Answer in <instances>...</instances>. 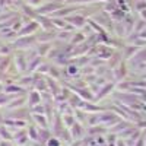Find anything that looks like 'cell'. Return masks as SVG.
I'll return each instance as SVG.
<instances>
[{
	"instance_id": "1",
	"label": "cell",
	"mask_w": 146,
	"mask_h": 146,
	"mask_svg": "<svg viewBox=\"0 0 146 146\" xmlns=\"http://www.w3.org/2000/svg\"><path fill=\"white\" fill-rule=\"evenodd\" d=\"M6 118H13V120H27L31 121V110L28 105L21 107L16 110H10V111H5Z\"/></svg>"
},
{
	"instance_id": "2",
	"label": "cell",
	"mask_w": 146,
	"mask_h": 146,
	"mask_svg": "<svg viewBox=\"0 0 146 146\" xmlns=\"http://www.w3.org/2000/svg\"><path fill=\"white\" fill-rule=\"evenodd\" d=\"M13 64L16 66L18 72L21 73V75H25V73H28V60H27V54L23 53H16L13 56Z\"/></svg>"
},
{
	"instance_id": "3",
	"label": "cell",
	"mask_w": 146,
	"mask_h": 146,
	"mask_svg": "<svg viewBox=\"0 0 146 146\" xmlns=\"http://www.w3.org/2000/svg\"><path fill=\"white\" fill-rule=\"evenodd\" d=\"M66 129L64 123H63V118H62V114H60L57 110H56V114H54V118L51 121V124H50V130L54 136H58L60 133H62L63 130Z\"/></svg>"
},
{
	"instance_id": "4",
	"label": "cell",
	"mask_w": 146,
	"mask_h": 146,
	"mask_svg": "<svg viewBox=\"0 0 146 146\" xmlns=\"http://www.w3.org/2000/svg\"><path fill=\"white\" fill-rule=\"evenodd\" d=\"M13 143H15V146H27L29 143V136H28L27 127L19 129L13 133Z\"/></svg>"
},
{
	"instance_id": "5",
	"label": "cell",
	"mask_w": 146,
	"mask_h": 146,
	"mask_svg": "<svg viewBox=\"0 0 146 146\" xmlns=\"http://www.w3.org/2000/svg\"><path fill=\"white\" fill-rule=\"evenodd\" d=\"M69 130H70V135H72L73 140H82L85 136H86V126H83L82 123H79V121H76Z\"/></svg>"
},
{
	"instance_id": "6",
	"label": "cell",
	"mask_w": 146,
	"mask_h": 146,
	"mask_svg": "<svg viewBox=\"0 0 146 146\" xmlns=\"http://www.w3.org/2000/svg\"><path fill=\"white\" fill-rule=\"evenodd\" d=\"M42 102V96H41V92L38 91H35V89H31L28 94H27V105L29 108L35 107V105H38Z\"/></svg>"
},
{
	"instance_id": "7",
	"label": "cell",
	"mask_w": 146,
	"mask_h": 146,
	"mask_svg": "<svg viewBox=\"0 0 146 146\" xmlns=\"http://www.w3.org/2000/svg\"><path fill=\"white\" fill-rule=\"evenodd\" d=\"M114 86H115V83H114V82H107L104 86H101V89L98 91V94L95 95L94 102H100V101H102L108 94H111V91L114 89Z\"/></svg>"
},
{
	"instance_id": "8",
	"label": "cell",
	"mask_w": 146,
	"mask_h": 146,
	"mask_svg": "<svg viewBox=\"0 0 146 146\" xmlns=\"http://www.w3.org/2000/svg\"><path fill=\"white\" fill-rule=\"evenodd\" d=\"M107 133H108V129H107L104 124H100V123L86 127V135H88V136H92V137L101 136V135H107Z\"/></svg>"
},
{
	"instance_id": "9",
	"label": "cell",
	"mask_w": 146,
	"mask_h": 146,
	"mask_svg": "<svg viewBox=\"0 0 146 146\" xmlns=\"http://www.w3.org/2000/svg\"><path fill=\"white\" fill-rule=\"evenodd\" d=\"M25 105H27V95H19V96H16L15 100H12L3 110L5 111H10V110H16V108L25 107Z\"/></svg>"
},
{
	"instance_id": "10",
	"label": "cell",
	"mask_w": 146,
	"mask_h": 146,
	"mask_svg": "<svg viewBox=\"0 0 146 146\" xmlns=\"http://www.w3.org/2000/svg\"><path fill=\"white\" fill-rule=\"evenodd\" d=\"M31 121L40 129H50V123H48L45 114H31Z\"/></svg>"
},
{
	"instance_id": "11",
	"label": "cell",
	"mask_w": 146,
	"mask_h": 146,
	"mask_svg": "<svg viewBox=\"0 0 146 146\" xmlns=\"http://www.w3.org/2000/svg\"><path fill=\"white\" fill-rule=\"evenodd\" d=\"M73 115H75L76 121H79V123H82L83 126L88 127V115H89L88 111H85V110H82V108H75Z\"/></svg>"
},
{
	"instance_id": "12",
	"label": "cell",
	"mask_w": 146,
	"mask_h": 146,
	"mask_svg": "<svg viewBox=\"0 0 146 146\" xmlns=\"http://www.w3.org/2000/svg\"><path fill=\"white\" fill-rule=\"evenodd\" d=\"M127 73H129V70H127L126 63H120L118 67L115 70H113V76H114L115 80H123L127 76Z\"/></svg>"
},
{
	"instance_id": "13",
	"label": "cell",
	"mask_w": 146,
	"mask_h": 146,
	"mask_svg": "<svg viewBox=\"0 0 146 146\" xmlns=\"http://www.w3.org/2000/svg\"><path fill=\"white\" fill-rule=\"evenodd\" d=\"M130 126H131V123H129V121H123V120H120L118 123H115L113 127H110V129H108V131H110V133H114V135H118L120 131H123V130L129 129Z\"/></svg>"
},
{
	"instance_id": "14",
	"label": "cell",
	"mask_w": 146,
	"mask_h": 146,
	"mask_svg": "<svg viewBox=\"0 0 146 146\" xmlns=\"http://www.w3.org/2000/svg\"><path fill=\"white\" fill-rule=\"evenodd\" d=\"M34 42H35V38H22V40L15 41L10 47L12 48H31Z\"/></svg>"
},
{
	"instance_id": "15",
	"label": "cell",
	"mask_w": 146,
	"mask_h": 146,
	"mask_svg": "<svg viewBox=\"0 0 146 146\" xmlns=\"http://www.w3.org/2000/svg\"><path fill=\"white\" fill-rule=\"evenodd\" d=\"M67 102H69V105H70L72 108H82L83 104H85V100H82L78 94L73 92V94L70 95V98L67 100Z\"/></svg>"
},
{
	"instance_id": "16",
	"label": "cell",
	"mask_w": 146,
	"mask_h": 146,
	"mask_svg": "<svg viewBox=\"0 0 146 146\" xmlns=\"http://www.w3.org/2000/svg\"><path fill=\"white\" fill-rule=\"evenodd\" d=\"M0 140H12L13 142V131L6 124H0Z\"/></svg>"
},
{
	"instance_id": "17",
	"label": "cell",
	"mask_w": 146,
	"mask_h": 146,
	"mask_svg": "<svg viewBox=\"0 0 146 146\" xmlns=\"http://www.w3.org/2000/svg\"><path fill=\"white\" fill-rule=\"evenodd\" d=\"M53 136V133H51V130L50 129H40V133H38V140H36V142H38L40 145H45L47 143V140L48 139H50Z\"/></svg>"
},
{
	"instance_id": "18",
	"label": "cell",
	"mask_w": 146,
	"mask_h": 146,
	"mask_svg": "<svg viewBox=\"0 0 146 146\" xmlns=\"http://www.w3.org/2000/svg\"><path fill=\"white\" fill-rule=\"evenodd\" d=\"M27 130H28V136H29V140H34L36 142L38 140V133H40V127L34 124V123H29L27 126Z\"/></svg>"
},
{
	"instance_id": "19",
	"label": "cell",
	"mask_w": 146,
	"mask_h": 146,
	"mask_svg": "<svg viewBox=\"0 0 146 146\" xmlns=\"http://www.w3.org/2000/svg\"><path fill=\"white\" fill-rule=\"evenodd\" d=\"M42 63V58L38 56V57H35L34 60H31V62L28 63V73H35L36 69H38V66Z\"/></svg>"
},
{
	"instance_id": "20",
	"label": "cell",
	"mask_w": 146,
	"mask_h": 146,
	"mask_svg": "<svg viewBox=\"0 0 146 146\" xmlns=\"http://www.w3.org/2000/svg\"><path fill=\"white\" fill-rule=\"evenodd\" d=\"M62 118H63V123H64V126L67 129H70L73 124L76 123V118H75L73 114H62Z\"/></svg>"
},
{
	"instance_id": "21",
	"label": "cell",
	"mask_w": 146,
	"mask_h": 146,
	"mask_svg": "<svg viewBox=\"0 0 146 146\" xmlns=\"http://www.w3.org/2000/svg\"><path fill=\"white\" fill-rule=\"evenodd\" d=\"M50 50H51L50 44H41L38 48H36V53H38L40 57H45V56L50 54Z\"/></svg>"
},
{
	"instance_id": "22",
	"label": "cell",
	"mask_w": 146,
	"mask_h": 146,
	"mask_svg": "<svg viewBox=\"0 0 146 146\" xmlns=\"http://www.w3.org/2000/svg\"><path fill=\"white\" fill-rule=\"evenodd\" d=\"M50 69H51V64L50 63H45V62H42L40 66H38V69H36V73H40V75H48V72H50Z\"/></svg>"
},
{
	"instance_id": "23",
	"label": "cell",
	"mask_w": 146,
	"mask_h": 146,
	"mask_svg": "<svg viewBox=\"0 0 146 146\" xmlns=\"http://www.w3.org/2000/svg\"><path fill=\"white\" fill-rule=\"evenodd\" d=\"M44 146H63V143H62V140H60L57 136H51L50 139L47 140V143L44 145Z\"/></svg>"
},
{
	"instance_id": "24",
	"label": "cell",
	"mask_w": 146,
	"mask_h": 146,
	"mask_svg": "<svg viewBox=\"0 0 146 146\" xmlns=\"http://www.w3.org/2000/svg\"><path fill=\"white\" fill-rule=\"evenodd\" d=\"M29 110H31V114H45V105L42 102L32 107V108H29Z\"/></svg>"
},
{
	"instance_id": "25",
	"label": "cell",
	"mask_w": 146,
	"mask_h": 146,
	"mask_svg": "<svg viewBox=\"0 0 146 146\" xmlns=\"http://www.w3.org/2000/svg\"><path fill=\"white\" fill-rule=\"evenodd\" d=\"M133 58H135V60H133V63H135V62H145V60H146V51L137 54L136 57H133Z\"/></svg>"
},
{
	"instance_id": "26",
	"label": "cell",
	"mask_w": 146,
	"mask_h": 146,
	"mask_svg": "<svg viewBox=\"0 0 146 146\" xmlns=\"http://www.w3.org/2000/svg\"><path fill=\"white\" fill-rule=\"evenodd\" d=\"M82 40H83V35H82V34H76V35H73L72 42H73V44H76V42H80Z\"/></svg>"
},
{
	"instance_id": "27",
	"label": "cell",
	"mask_w": 146,
	"mask_h": 146,
	"mask_svg": "<svg viewBox=\"0 0 146 146\" xmlns=\"http://www.w3.org/2000/svg\"><path fill=\"white\" fill-rule=\"evenodd\" d=\"M135 146H146V143H145V137H143V133L140 135V137H139V139L136 140Z\"/></svg>"
},
{
	"instance_id": "28",
	"label": "cell",
	"mask_w": 146,
	"mask_h": 146,
	"mask_svg": "<svg viewBox=\"0 0 146 146\" xmlns=\"http://www.w3.org/2000/svg\"><path fill=\"white\" fill-rule=\"evenodd\" d=\"M10 50H12L10 45H3V48H0V54H7L10 53Z\"/></svg>"
},
{
	"instance_id": "29",
	"label": "cell",
	"mask_w": 146,
	"mask_h": 146,
	"mask_svg": "<svg viewBox=\"0 0 146 146\" xmlns=\"http://www.w3.org/2000/svg\"><path fill=\"white\" fill-rule=\"evenodd\" d=\"M0 146H15L12 140H0Z\"/></svg>"
},
{
	"instance_id": "30",
	"label": "cell",
	"mask_w": 146,
	"mask_h": 146,
	"mask_svg": "<svg viewBox=\"0 0 146 146\" xmlns=\"http://www.w3.org/2000/svg\"><path fill=\"white\" fill-rule=\"evenodd\" d=\"M5 118H6V114H5V110L0 108V124L5 123Z\"/></svg>"
},
{
	"instance_id": "31",
	"label": "cell",
	"mask_w": 146,
	"mask_h": 146,
	"mask_svg": "<svg viewBox=\"0 0 146 146\" xmlns=\"http://www.w3.org/2000/svg\"><path fill=\"white\" fill-rule=\"evenodd\" d=\"M58 38H64V40H67V38H69V34H60Z\"/></svg>"
}]
</instances>
